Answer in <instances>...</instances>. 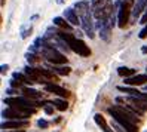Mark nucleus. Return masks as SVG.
<instances>
[{
  "label": "nucleus",
  "mask_w": 147,
  "mask_h": 132,
  "mask_svg": "<svg viewBox=\"0 0 147 132\" xmlns=\"http://www.w3.org/2000/svg\"><path fill=\"white\" fill-rule=\"evenodd\" d=\"M74 9L77 11V13H79V16H80V22H82L80 25H82L83 31L86 33V36H88L89 39H94V36H95V24L92 22L94 13L91 12L92 11L91 2H88V0L76 2Z\"/></svg>",
  "instance_id": "1"
},
{
  "label": "nucleus",
  "mask_w": 147,
  "mask_h": 132,
  "mask_svg": "<svg viewBox=\"0 0 147 132\" xmlns=\"http://www.w3.org/2000/svg\"><path fill=\"white\" fill-rule=\"evenodd\" d=\"M91 7L94 18L97 20H110L113 15V3L111 0H91Z\"/></svg>",
  "instance_id": "2"
},
{
  "label": "nucleus",
  "mask_w": 147,
  "mask_h": 132,
  "mask_svg": "<svg viewBox=\"0 0 147 132\" xmlns=\"http://www.w3.org/2000/svg\"><path fill=\"white\" fill-rule=\"evenodd\" d=\"M117 5H119V11H117V27L125 28L128 21H129V16L132 15V9H134L135 2H134V0H120Z\"/></svg>",
  "instance_id": "3"
},
{
  "label": "nucleus",
  "mask_w": 147,
  "mask_h": 132,
  "mask_svg": "<svg viewBox=\"0 0 147 132\" xmlns=\"http://www.w3.org/2000/svg\"><path fill=\"white\" fill-rule=\"evenodd\" d=\"M40 54L43 55V58H46L49 64H67V58L64 55V52L58 51L52 46H48L45 43H43V46L40 49Z\"/></svg>",
  "instance_id": "4"
},
{
  "label": "nucleus",
  "mask_w": 147,
  "mask_h": 132,
  "mask_svg": "<svg viewBox=\"0 0 147 132\" xmlns=\"http://www.w3.org/2000/svg\"><path fill=\"white\" fill-rule=\"evenodd\" d=\"M109 113L113 116V119H115L116 122H119L120 125L125 128L126 132H138V126L135 125L134 122H131L129 119H126L125 114H123L122 111H119L115 105H113V107H109Z\"/></svg>",
  "instance_id": "5"
},
{
  "label": "nucleus",
  "mask_w": 147,
  "mask_h": 132,
  "mask_svg": "<svg viewBox=\"0 0 147 132\" xmlns=\"http://www.w3.org/2000/svg\"><path fill=\"white\" fill-rule=\"evenodd\" d=\"M68 46L71 48L73 52H76V54L80 55V57H89L91 55L89 46H86V43L83 40H80V39H77V37H74L70 43H68Z\"/></svg>",
  "instance_id": "6"
},
{
  "label": "nucleus",
  "mask_w": 147,
  "mask_h": 132,
  "mask_svg": "<svg viewBox=\"0 0 147 132\" xmlns=\"http://www.w3.org/2000/svg\"><path fill=\"white\" fill-rule=\"evenodd\" d=\"M27 126H30V122L27 119H22V120L12 119L9 122L2 123V129H22V128H27Z\"/></svg>",
  "instance_id": "7"
},
{
  "label": "nucleus",
  "mask_w": 147,
  "mask_h": 132,
  "mask_svg": "<svg viewBox=\"0 0 147 132\" xmlns=\"http://www.w3.org/2000/svg\"><path fill=\"white\" fill-rule=\"evenodd\" d=\"M45 91H48L51 94H55L58 96H61V98H68V96H70V92H68L65 88L59 86L57 83H48V85H45Z\"/></svg>",
  "instance_id": "8"
},
{
  "label": "nucleus",
  "mask_w": 147,
  "mask_h": 132,
  "mask_svg": "<svg viewBox=\"0 0 147 132\" xmlns=\"http://www.w3.org/2000/svg\"><path fill=\"white\" fill-rule=\"evenodd\" d=\"M2 116L5 117V119H18V120H22V119H27L28 116H25L24 113H21L18 108H15V107H11L9 108H5L3 111H2Z\"/></svg>",
  "instance_id": "9"
},
{
  "label": "nucleus",
  "mask_w": 147,
  "mask_h": 132,
  "mask_svg": "<svg viewBox=\"0 0 147 132\" xmlns=\"http://www.w3.org/2000/svg\"><path fill=\"white\" fill-rule=\"evenodd\" d=\"M64 18L70 22L71 25H80V16L79 13H77V11L74 9V7H67V9L64 11Z\"/></svg>",
  "instance_id": "10"
},
{
  "label": "nucleus",
  "mask_w": 147,
  "mask_h": 132,
  "mask_svg": "<svg viewBox=\"0 0 147 132\" xmlns=\"http://www.w3.org/2000/svg\"><path fill=\"white\" fill-rule=\"evenodd\" d=\"M125 102L135 105V107L140 110V111H143V113L147 111V100H144V98H140V96H134V95H131V96H128V98L125 100Z\"/></svg>",
  "instance_id": "11"
},
{
  "label": "nucleus",
  "mask_w": 147,
  "mask_h": 132,
  "mask_svg": "<svg viewBox=\"0 0 147 132\" xmlns=\"http://www.w3.org/2000/svg\"><path fill=\"white\" fill-rule=\"evenodd\" d=\"M147 82V74H134L131 77L125 79V85L128 86H138V85H144Z\"/></svg>",
  "instance_id": "12"
},
{
  "label": "nucleus",
  "mask_w": 147,
  "mask_h": 132,
  "mask_svg": "<svg viewBox=\"0 0 147 132\" xmlns=\"http://www.w3.org/2000/svg\"><path fill=\"white\" fill-rule=\"evenodd\" d=\"M146 9H147V0H137L134 5V9H132V18L134 20L141 18V13Z\"/></svg>",
  "instance_id": "13"
},
{
  "label": "nucleus",
  "mask_w": 147,
  "mask_h": 132,
  "mask_svg": "<svg viewBox=\"0 0 147 132\" xmlns=\"http://www.w3.org/2000/svg\"><path fill=\"white\" fill-rule=\"evenodd\" d=\"M94 120H95V123L102 129V132H115V129H111L110 126H109V123H107V120L104 119V116L102 114H100V113H97L94 116Z\"/></svg>",
  "instance_id": "14"
},
{
  "label": "nucleus",
  "mask_w": 147,
  "mask_h": 132,
  "mask_svg": "<svg viewBox=\"0 0 147 132\" xmlns=\"http://www.w3.org/2000/svg\"><path fill=\"white\" fill-rule=\"evenodd\" d=\"M111 27H113V25H111V22H110V20H109V21H106V24L100 28V37H101V40H104V42H110Z\"/></svg>",
  "instance_id": "15"
},
{
  "label": "nucleus",
  "mask_w": 147,
  "mask_h": 132,
  "mask_svg": "<svg viewBox=\"0 0 147 132\" xmlns=\"http://www.w3.org/2000/svg\"><path fill=\"white\" fill-rule=\"evenodd\" d=\"M51 68H52V71H55L58 76H68L71 73V68L68 65H64V64H51Z\"/></svg>",
  "instance_id": "16"
},
{
  "label": "nucleus",
  "mask_w": 147,
  "mask_h": 132,
  "mask_svg": "<svg viewBox=\"0 0 147 132\" xmlns=\"http://www.w3.org/2000/svg\"><path fill=\"white\" fill-rule=\"evenodd\" d=\"M52 22L58 28H63V30H67V31L71 30V24H68V21L65 18H61V16H55V18L52 20Z\"/></svg>",
  "instance_id": "17"
},
{
  "label": "nucleus",
  "mask_w": 147,
  "mask_h": 132,
  "mask_svg": "<svg viewBox=\"0 0 147 132\" xmlns=\"http://www.w3.org/2000/svg\"><path fill=\"white\" fill-rule=\"evenodd\" d=\"M22 94L24 96H27V98H31V100H36V98H40L42 94L36 89H33V88H28V86H24L22 88Z\"/></svg>",
  "instance_id": "18"
},
{
  "label": "nucleus",
  "mask_w": 147,
  "mask_h": 132,
  "mask_svg": "<svg viewBox=\"0 0 147 132\" xmlns=\"http://www.w3.org/2000/svg\"><path fill=\"white\" fill-rule=\"evenodd\" d=\"M31 31H33V25H31V21L30 22H25V24H22L21 25V31H20V34H21V39H27L30 34H31Z\"/></svg>",
  "instance_id": "19"
},
{
  "label": "nucleus",
  "mask_w": 147,
  "mask_h": 132,
  "mask_svg": "<svg viewBox=\"0 0 147 132\" xmlns=\"http://www.w3.org/2000/svg\"><path fill=\"white\" fill-rule=\"evenodd\" d=\"M117 74L122 76L123 79H126V77H131V76L137 74V71L134 68H129V67H119L117 68Z\"/></svg>",
  "instance_id": "20"
},
{
  "label": "nucleus",
  "mask_w": 147,
  "mask_h": 132,
  "mask_svg": "<svg viewBox=\"0 0 147 132\" xmlns=\"http://www.w3.org/2000/svg\"><path fill=\"white\" fill-rule=\"evenodd\" d=\"M13 77H15V79H18V80H21L24 85H30V86H31V85L34 83V82H33L31 79H30L27 74H25L24 71H22V73H13Z\"/></svg>",
  "instance_id": "21"
},
{
  "label": "nucleus",
  "mask_w": 147,
  "mask_h": 132,
  "mask_svg": "<svg viewBox=\"0 0 147 132\" xmlns=\"http://www.w3.org/2000/svg\"><path fill=\"white\" fill-rule=\"evenodd\" d=\"M52 104L55 105V108H57V110H59V111H65V110L68 108V102H67L65 100H63V98H59V100H54V101H52Z\"/></svg>",
  "instance_id": "22"
},
{
  "label": "nucleus",
  "mask_w": 147,
  "mask_h": 132,
  "mask_svg": "<svg viewBox=\"0 0 147 132\" xmlns=\"http://www.w3.org/2000/svg\"><path fill=\"white\" fill-rule=\"evenodd\" d=\"M117 91L125 92V94H129V95H134V96H140V95H141V92L137 91L135 88H128V86H117Z\"/></svg>",
  "instance_id": "23"
},
{
  "label": "nucleus",
  "mask_w": 147,
  "mask_h": 132,
  "mask_svg": "<svg viewBox=\"0 0 147 132\" xmlns=\"http://www.w3.org/2000/svg\"><path fill=\"white\" fill-rule=\"evenodd\" d=\"M25 58H27V61L30 63V65L40 63V58L37 57V54H33V52H27V54H25Z\"/></svg>",
  "instance_id": "24"
},
{
  "label": "nucleus",
  "mask_w": 147,
  "mask_h": 132,
  "mask_svg": "<svg viewBox=\"0 0 147 132\" xmlns=\"http://www.w3.org/2000/svg\"><path fill=\"white\" fill-rule=\"evenodd\" d=\"M9 85H11L12 88H24V86H22L24 83H22L21 80H18V79H15V77H13L12 80L9 82Z\"/></svg>",
  "instance_id": "25"
},
{
  "label": "nucleus",
  "mask_w": 147,
  "mask_h": 132,
  "mask_svg": "<svg viewBox=\"0 0 147 132\" xmlns=\"http://www.w3.org/2000/svg\"><path fill=\"white\" fill-rule=\"evenodd\" d=\"M111 128H113V129H115L116 132H126V131H123V129H122L123 126H122V125H120V123H119V122H116V120H115L113 123H111Z\"/></svg>",
  "instance_id": "26"
},
{
  "label": "nucleus",
  "mask_w": 147,
  "mask_h": 132,
  "mask_svg": "<svg viewBox=\"0 0 147 132\" xmlns=\"http://www.w3.org/2000/svg\"><path fill=\"white\" fill-rule=\"evenodd\" d=\"M54 108H55V105L52 104V105H45V107H43V110H45V113L46 114H49V116H51V114H54Z\"/></svg>",
  "instance_id": "27"
},
{
  "label": "nucleus",
  "mask_w": 147,
  "mask_h": 132,
  "mask_svg": "<svg viewBox=\"0 0 147 132\" xmlns=\"http://www.w3.org/2000/svg\"><path fill=\"white\" fill-rule=\"evenodd\" d=\"M37 125H39V128H42V129H46V128L49 126V122L45 120V119H40V120L37 122Z\"/></svg>",
  "instance_id": "28"
},
{
  "label": "nucleus",
  "mask_w": 147,
  "mask_h": 132,
  "mask_svg": "<svg viewBox=\"0 0 147 132\" xmlns=\"http://www.w3.org/2000/svg\"><path fill=\"white\" fill-rule=\"evenodd\" d=\"M138 37H140V39H146V37H147V24L144 25V28L140 31V34H138Z\"/></svg>",
  "instance_id": "29"
},
{
  "label": "nucleus",
  "mask_w": 147,
  "mask_h": 132,
  "mask_svg": "<svg viewBox=\"0 0 147 132\" xmlns=\"http://www.w3.org/2000/svg\"><path fill=\"white\" fill-rule=\"evenodd\" d=\"M6 94L7 95H15V94H18V91H15L13 88L11 86V88H7V89H6Z\"/></svg>",
  "instance_id": "30"
},
{
  "label": "nucleus",
  "mask_w": 147,
  "mask_h": 132,
  "mask_svg": "<svg viewBox=\"0 0 147 132\" xmlns=\"http://www.w3.org/2000/svg\"><path fill=\"white\" fill-rule=\"evenodd\" d=\"M140 24H147V9H146L144 15L141 16V20H140Z\"/></svg>",
  "instance_id": "31"
},
{
  "label": "nucleus",
  "mask_w": 147,
  "mask_h": 132,
  "mask_svg": "<svg viewBox=\"0 0 147 132\" xmlns=\"http://www.w3.org/2000/svg\"><path fill=\"white\" fill-rule=\"evenodd\" d=\"M7 70H9V65H7V64H3V65H2V74H3V76L7 73Z\"/></svg>",
  "instance_id": "32"
},
{
  "label": "nucleus",
  "mask_w": 147,
  "mask_h": 132,
  "mask_svg": "<svg viewBox=\"0 0 147 132\" xmlns=\"http://www.w3.org/2000/svg\"><path fill=\"white\" fill-rule=\"evenodd\" d=\"M141 52H143V54H147V45H144V46L141 48Z\"/></svg>",
  "instance_id": "33"
},
{
  "label": "nucleus",
  "mask_w": 147,
  "mask_h": 132,
  "mask_svg": "<svg viewBox=\"0 0 147 132\" xmlns=\"http://www.w3.org/2000/svg\"><path fill=\"white\" fill-rule=\"evenodd\" d=\"M65 2V0H58V3H64Z\"/></svg>",
  "instance_id": "34"
},
{
  "label": "nucleus",
  "mask_w": 147,
  "mask_h": 132,
  "mask_svg": "<svg viewBox=\"0 0 147 132\" xmlns=\"http://www.w3.org/2000/svg\"><path fill=\"white\" fill-rule=\"evenodd\" d=\"M3 5H5V0H2V6H3Z\"/></svg>",
  "instance_id": "35"
},
{
  "label": "nucleus",
  "mask_w": 147,
  "mask_h": 132,
  "mask_svg": "<svg viewBox=\"0 0 147 132\" xmlns=\"http://www.w3.org/2000/svg\"><path fill=\"white\" fill-rule=\"evenodd\" d=\"M146 91H147V85H146Z\"/></svg>",
  "instance_id": "36"
},
{
  "label": "nucleus",
  "mask_w": 147,
  "mask_h": 132,
  "mask_svg": "<svg viewBox=\"0 0 147 132\" xmlns=\"http://www.w3.org/2000/svg\"><path fill=\"white\" fill-rule=\"evenodd\" d=\"M18 132H24V131H18Z\"/></svg>",
  "instance_id": "37"
}]
</instances>
